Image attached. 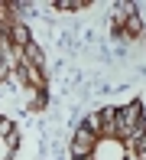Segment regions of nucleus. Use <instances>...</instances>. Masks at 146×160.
Here are the masks:
<instances>
[{
    "label": "nucleus",
    "mask_w": 146,
    "mask_h": 160,
    "mask_svg": "<svg viewBox=\"0 0 146 160\" xmlns=\"http://www.w3.org/2000/svg\"><path fill=\"white\" fill-rule=\"evenodd\" d=\"M94 144H98V137L81 124V128L75 131V141H71V157H75V160H88L91 150H94Z\"/></svg>",
    "instance_id": "nucleus-1"
},
{
    "label": "nucleus",
    "mask_w": 146,
    "mask_h": 160,
    "mask_svg": "<svg viewBox=\"0 0 146 160\" xmlns=\"http://www.w3.org/2000/svg\"><path fill=\"white\" fill-rule=\"evenodd\" d=\"M114 30L120 33V36H127V39H140V20H136V13L130 10V7H123V10L117 13Z\"/></svg>",
    "instance_id": "nucleus-2"
},
{
    "label": "nucleus",
    "mask_w": 146,
    "mask_h": 160,
    "mask_svg": "<svg viewBox=\"0 0 146 160\" xmlns=\"http://www.w3.org/2000/svg\"><path fill=\"white\" fill-rule=\"evenodd\" d=\"M13 147H16V131L7 118H0V160H7L13 154Z\"/></svg>",
    "instance_id": "nucleus-3"
},
{
    "label": "nucleus",
    "mask_w": 146,
    "mask_h": 160,
    "mask_svg": "<svg viewBox=\"0 0 146 160\" xmlns=\"http://www.w3.org/2000/svg\"><path fill=\"white\" fill-rule=\"evenodd\" d=\"M58 10H78V7H91V3H88V0H58Z\"/></svg>",
    "instance_id": "nucleus-4"
}]
</instances>
